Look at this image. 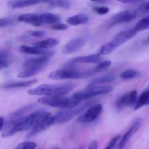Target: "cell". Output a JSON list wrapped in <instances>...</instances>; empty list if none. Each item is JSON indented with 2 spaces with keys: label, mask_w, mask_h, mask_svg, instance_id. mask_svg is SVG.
<instances>
[{
  "label": "cell",
  "mask_w": 149,
  "mask_h": 149,
  "mask_svg": "<svg viewBox=\"0 0 149 149\" xmlns=\"http://www.w3.org/2000/svg\"><path fill=\"white\" fill-rule=\"evenodd\" d=\"M45 112L46 111L43 110L38 111L29 115L22 116L16 120L7 122L6 130L2 133V136L4 138H8L13 136L17 132L31 129L32 127L43 116Z\"/></svg>",
  "instance_id": "obj_1"
},
{
  "label": "cell",
  "mask_w": 149,
  "mask_h": 149,
  "mask_svg": "<svg viewBox=\"0 0 149 149\" xmlns=\"http://www.w3.org/2000/svg\"><path fill=\"white\" fill-rule=\"evenodd\" d=\"M77 84L74 83H63L57 84H41L35 88L28 90L30 95L60 96L64 95L74 90Z\"/></svg>",
  "instance_id": "obj_2"
},
{
  "label": "cell",
  "mask_w": 149,
  "mask_h": 149,
  "mask_svg": "<svg viewBox=\"0 0 149 149\" xmlns=\"http://www.w3.org/2000/svg\"><path fill=\"white\" fill-rule=\"evenodd\" d=\"M94 72L91 71H80L74 67V64L68 62L65 64L63 69L56 70L48 75V78L52 80H63V79H84L93 75Z\"/></svg>",
  "instance_id": "obj_3"
},
{
  "label": "cell",
  "mask_w": 149,
  "mask_h": 149,
  "mask_svg": "<svg viewBox=\"0 0 149 149\" xmlns=\"http://www.w3.org/2000/svg\"><path fill=\"white\" fill-rule=\"evenodd\" d=\"M37 102L41 104L50 107L61 108V109H71L76 107L81 103V100L74 98V97L60 96H45L38 99Z\"/></svg>",
  "instance_id": "obj_4"
},
{
  "label": "cell",
  "mask_w": 149,
  "mask_h": 149,
  "mask_svg": "<svg viewBox=\"0 0 149 149\" xmlns=\"http://www.w3.org/2000/svg\"><path fill=\"white\" fill-rule=\"evenodd\" d=\"M95 103V100H89L82 104L78 105L76 107L71 108V109H65V110L61 111L54 116V124L61 125V124L68 122L74 116L82 113L86 109H88L90 106L94 105Z\"/></svg>",
  "instance_id": "obj_5"
},
{
  "label": "cell",
  "mask_w": 149,
  "mask_h": 149,
  "mask_svg": "<svg viewBox=\"0 0 149 149\" xmlns=\"http://www.w3.org/2000/svg\"><path fill=\"white\" fill-rule=\"evenodd\" d=\"M113 90V87L111 85H97L93 87H87L84 90L77 92L73 95L74 98L79 100H89L95 96L101 95L108 94Z\"/></svg>",
  "instance_id": "obj_6"
},
{
  "label": "cell",
  "mask_w": 149,
  "mask_h": 149,
  "mask_svg": "<svg viewBox=\"0 0 149 149\" xmlns=\"http://www.w3.org/2000/svg\"><path fill=\"white\" fill-rule=\"evenodd\" d=\"M54 124V116L47 112H45L43 116L36 122L34 125L31 127V130L28 135V138H31L37 135L39 132H42L47 128L50 127Z\"/></svg>",
  "instance_id": "obj_7"
},
{
  "label": "cell",
  "mask_w": 149,
  "mask_h": 149,
  "mask_svg": "<svg viewBox=\"0 0 149 149\" xmlns=\"http://www.w3.org/2000/svg\"><path fill=\"white\" fill-rule=\"evenodd\" d=\"M103 111V106L101 104H95L90 106L86 112L79 115L77 121L81 123H90L95 120Z\"/></svg>",
  "instance_id": "obj_8"
},
{
  "label": "cell",
  "mask_w": 149,
  "mask_h": 149,
  "mask_svg": "<svg viewBox=\"0 0 149 149\" xmlns=\"http://www.w3.org/2000/svg\"><path fill=\"white\" fill-rule=\"evenodd\" d=\"M136 34L137 32L135 31L134 29H130L126 31H123L118 33L111 42H108V43L111 47L113 50H114L116 48L122 46L125 42H127L130 39H132V37H134Z\"/></svg>",
  "instance_id": "obj_9"
},
{
  "label": "cell",
  "mask_w": 149,
  "mask_h": 149,
  "mask_svg": "<svg viewBox=\"0 0 149 149\" xmlns=\"http://www.w3.org/2000/svg\"><path fill=\"white\" fill-rule=\"evenodd\" d=\"M47 65V63H32L23 65L24 66V69L18 73L17 77L20 79L30 78V77H33V76L36 75V74H39L41 71H43L46 68Z\"/></svg>",
  "instance_id": "obj_10"
},
{
  "label": "cell",
  "mask_w": 149,
  "mask_h": 149,
  "mask_svg": "<svg viewBox=\"0 0 149 149\" xmlns=\"http://www.w3.org/2000/svg\"><path fill=\"white\" fill-rule=\"evenodd\" d=\"M141 125H142V120H141V119H137L136 120L134 121L132 125H131L130 129L127 130V132L124 135V136L122 137V139L119 141V148H122L128 143V142L130 141L131 138H132V137L135 135V133L139 130Z\"/></svg>",
  "instance_id": "obj_11"
},
{
  "label": "cell",
  "mask_w": 149,
  "mask_h": 149,
  "mask_svg": "<svg viewBox=\"0 0 149 149\" xmlns=\"http://www.w3.org/2000/svg\"><path fill=\"white\" fill-rule=\"evenodd\" d=\"M84 43H85V40L82 37H77L75 38V39H71L64 47L62 50V52L65 54V55H69V54L74 53V52H77L79 49H81L84 46Z\"/></svg>",
  "instance_id": "obj_12"
},
{
  "label": "cell",
  "mask_w": 149,
  "mask_h": 149,
  "mask_svg": "<svg viewBox=\"0 0 149 149\" xmlns=\"http://www.w3.org/2000/svg\"><path fill=\"white\" fill-rule=\"evenodd\" d=\"M134 19H135V17L132 14V12L130 11V10H125V11L120 12V13L113 15L111 19L110 24L109 26L111 27V26L120 24V23H127V22L131 21Z\"/></svg>",
  "instance_id": "obj_13"
},
{
  "label": "cell",
  "mask_w": 149,
  "mask_h": 149,
  "mask_svg": "<svg viewBox=\"0 0 149 149\" xmlns=\"http://www.w3.org/2000/svg\"><path fill=\"white\" fill-rule=\"evenodd\" d=\"M19 50H20V52H23L24 54L38 55V56H41V55H51V56H53L54 54H55V51L41 49V48L37 47L36 46L30 47L23 45V46L20 47Z\"/></svg>",
  "instance_id": "obj_14"
},
{
  "label": "cell",
  "mask_w": 149,
  "mask_h": 149,
  "mask_svg": "<svg viewBox=\"0 0 149 149\" xmlns=\"http://www.w3.org/2000/svg\"><path fill=\"white\" fill-rule=\"evenodd\" d=\"M103 61L102 56H100L97 54L96 55H90L86 56H80L74 58L69 61L71 63H92L98 64Z\"/></svg>",
  "instance_id": "obj_15"
},
{
  "label": "cell",
  "mask_w": 149,
  "mask_h": 149,
  "mask_svg": "<svg viewBox=\"0 0 149 149\" xmlns=\"http://www.w3.org/2000/svg\"><path fill=\"white\" fill-rule=\"evenodd\" d=\"M35 106H35V104H33V103H31V104H29L27 105V106H23V107L15 111L14 112L10 113V116H9V119L7 120V122H12V121L16 120V119H19V118L22 117V116H24L25 115L27 114L29 112H30L32 109H33V108H34Z\"/></svg>",
  "instance_id": "obj_16"
},
{
  "label": "cell",
  "mask_w": 149,
  "mask_h": 149,
  "mask_svg": "<svg viewBox=\"0 0 149 149\" xmlns=\"http://www.w3.org/2000/svg\"><path fill=\"white\" fill-rule=\"evenodd\" d=\"M17 20L23 23H30L34 26H40L42 24L39 22V15L35 13H27L23 14L17 17Z\"/></svg>",
  "instance_id": "obj_17"
},
{
  "label": "cell",
  "mask_w": 149,
  "mask_h": 149,
  "mask_svg": "<svg viewBox=\"0 0 149 149\" xmlns=\"http://www.w3.org/2000/svg\"><path fill=\"white\" fill-rule=\"evenodd\" d=\"M42 2H43V0H13L9 3V5L12 8L17 9L35 5Z\"/></svg>",
  "instance_id": "obj_18"
},
{
  "label": "cell",
  "mask_w": 149,
  "mask_h": 149,
  "mask_svg": "<svg viewBox=\"0 0 149 149\" xmlns=\"http://www.w3.org/2000/svg\"><path fill=\"white\" fill-rule=\"evenodd\" d=\"M38 82L37 79H32L29 80V81H18V82H13L9 83V84H5L3 86L4 89H17V88H25V87H31V86L34 85L35 84Z\"/></svg>",
  "instance_id": "obj_19"
},
{
  "label": "cell",
  "mask_w": 149,
  "mask_h": 149,
  "mask_svg": "<svg viewBox=\"0 0 149 149\" xmlns=\"http://www.w3.org/2000/svg\"><path fill=\"white\" fill-rule=\"evenodd\" d=\"M89 21L88 16L84 14H78L68 17L67 22L71 26H79L87 23Z\"/></svg>",
  "instance_id": "obj_20"
},
{
  "label": "cell",
  "mask_w": 149,
  "mask_h": 149,
  "mask_svg": "<svg viewBox=\"0 0 149 149\" xmlns=\"http://www.w3.org/2000/svg\"><path fill=\"white\" fill-rule=\"evenodd\" d=\"M61 20L59 16L52 13H45L39 15V22L41 24H55Z\"/></svg>",
  "instance_id": "obj_21"
},
{
  "label": "cell",
  "mask_w": 149,
  "mask_h": 149,
  "mask_svg": "<svg viewBox=\"0 0 149 149\" xmlns=\"http://www.w3.org/2000/svg\"><path fill=\"white\" fill-rule=\"evenodd\" d=\"M149 103V90L147 87L146 90H144L139 96L138 99H137L136 103H135L134 109L135 110H138L140 108L143 107L148 105Z\"/></svg>",
  "instance_id": "obj_22"
},
{
  "label": "cell",
  "mask_w": 149,
  "mask_h": 149,
  "mask_svg": "<svg viewBox=\"0 0 149 149\" xmlns=\"http://www.w3.org/2000/svg\"><path fill=\"white\" fill-rule=\"evenodd\" d=\"M58 44H59V40L58 39L49 38V39H45V40L37 42V43L35 44V46L41 48V49H48L55 47L57 45H58Z\"/></svg>",
  "instance_id": "obj_23"
},
{
  "label": "cell",
  "mask_w": 149,
  "mask_h": 149,
  "mask_svg": "<svg viewBox=\"0 0 149 149\" xmlns=\"http://www.w3.org/2000/svg\"><path fill=\"white\" fill-rule=\"evenodd\" d=\"M115 79V76L113 74H106V75L101 76L93 80L89 83L87 87H93V86L101 85V84H105V83L111 82Z\"/></svg>",
  "instance_id": "obj_24"
},
{
  "label": "cell",
  "mask_w": 149,
  "mask_h": 149,
  "mask_svg": "<svg viewBox=\"0 0 149 149\" xmlns=\"http://www.w3.org/2000/svg\"><path fill=\"white\" fill-rule=\"evenodd\" d=\"M43 2L52 7H60L65 10H68L71 8V5L69 0H43Z\"/></svg>",
  "instance_id": "obj_25"
},
{
  "label": "cell",
  "mask_w": 149,
  "mask_h": 149,
  "mask_svg": "<svg viewBox=\"0 0 149 149\" xmlns=\"http://www.w3.org/2000/svg\"><path fill=\"white\" fill-rule=\"evenodd\" d=\"M148 1H146V2L141 4L135 11L132 12L135 19L141 17V16L144 15L148 13Z\"/></svg>",
  "instance_id": "obj_26"
},
{
  "label": "cell",
  "mask_w": 149,
  "mask_h": 149,
  "mask_svg": "<svg viewBox=\"0 0 149 149\" xmlns=\"http://www.w3.org/2000/svg\"><path fill=\"white\" fill-rule=\"evenodd\" d=\"M149 28V17H143V19H141L139 22H138L136 25H135V31L138 33V32L146 30Z\"/></svg>",
  "instance_id": "obj_27"
},
{
  "label": "cell",
  "mask_w": 149,
  "mask_h": 149,
  "mask_svg": "<svg viewBox=\"0 0 149 149\" xmlns=\"http://www.w3.org/2000/svg\"><path fill=\"white\" fill-rule=\"evenodd\" d=\"M140 75H141V73H140L139 71L134 69H129L122 72V74H121L120 77L122 79H123L128 80L136 78V77H139Z\"/></svg>",
  "instance_id": "obj_28"
},
{
  "label": "cell",
  "mask_w": 149,
  "mask_h": 149,
  "mask_svg": "<svg viewBox=\"0 0 149 149\" xmlns=\"http://www.w3.org/2000/svg\"><path fill=\"white\" fill-rule=\"evenodd\" d=\"M116 106L118 109H122L123 108L128 106V93L123 95L117 100Z\"/></svg>",
  "instance_id": "obj_29"
},
{
  "label": "cell",
  "mask_w": 149,
  "mask_h": 149,
  "mask_svg": "<svg viewBox=\"0 0 149 149\" xmlns=\"http://www.w3.org/2000/svg\"><path fill=\"white\" fill-rule=\"evenodd\" d=\"M111 65V61H102L101 62L99 63L98 65H97L96 68H95L93 70L94 74H96V73H99L100 71H103L104 69L107 68L108 67H109Z\"/></svg>",
  "instance_id": "obj_30"
},
{
  "label": "cell",
  "mask_w": 149,
  "mask_h": 149,
  "mask_svg": "<svg viewBox=\"0 0 149 149\" xmlns=\"http://www.w3.org/2000/svg\"><path fill=\"white\" fill-rule=\"evenodd\" d=\"M137 99H138V91L137 90H132L130 93H128V106L134 107L136 103Z\"/></svg>",
  "instance_id": "obj_31"
},
{
  "label": "cell",
  "mask_w": 149,
  "mask_h": 149,
  "mask_svg": "<svg viewBox=\"0 0 149 149\" xmlns=\"http://www.w3.org/2000/svg\"><path fill=\"white\" fill-rule=\"evenodd\" d=\"M36 143L31 141H26L17 145L14 149H36Z\"/></svg>",
  "instance_id": "obj_32"
},
{
  "label": "cell",
  "mask_w": 149,
  "mask_h": 149,
  "mask_svg": "<svg viewBox=\"0 0 149 149\" xmlns=\"http://www.w3.org/2000/svg\"><path fill=\"white\" fill-rule=\"evenodd\" d=\"M15 24V21L10 17H4L0 18V28L7 27V26H13Z\"/></svg>",
  "instance_id": "obj_33"
},
{
  "label": "cell",
  "mask_w": 149,
  "mask_h": 149,
  "mask_svg": "<svg viewBox=\"0 0 149 149\" xmlns=\"http://www.w3.org/2000/svg\"><path fill=\"white\" fill-rule=\"evenodd\" d=\"M120 136L119 135H117V136L114 137L113 138H112L111 141L109 142V143L108 144L107 146L105 148V149H113L115 148V146H116L117 143L119 142V140H120Z\"/></svg>",
  "instance_id": "obj_34"
},
{
  "label": "cell",
  "mask_w": 149,
  "mask_h": 149,
  "mask_svg": "<svg viewBox=\"0 0 149 149\" xmlns=\"http://www.w3.org/2000/svg\"><path fill=\"white\" fill-rule=\"evenodd\" d=\"M93 10L95 13H97V14L99 15H106L110 11L109 7H93Z\"/></svg>",
  "instance_id": "obj_35"
},
{
  "label": "cell",
  "mask_w": 149,
  "mask_h": 149,
  "mask_svg": "<svg viewBox=\"0 0 149 149\" xmlns=\"http://www.w3.org/2000/svg\"><path fill=\"white\" fill-rule=\"evenodd\" d=\"M52 29L53 30H56V31H64L66 30V29H68V26L67 25L64 24V23H55V24H52Z\"/></svg>",
  "instance_id": "obj_36"
},
{
  "label": "cell",
  "mask_w": 149,
  "mask_h": 149,
  "mask_svg": "<svg viewBox=\"0 0 149 149\" xmlns=\"http://www.w3.org/2000/svg\"><path fill=\"white\" fill-rule=\"evenodd\" d=\"M28 33L36 38H42L45 36V32L43 31H29Z\"/></svg>",
  "instance_id": "obj_37"
},
{
  "label": "cell",
  "mask_w": 149,
  "mask_h": 149,
  "mask_svg": "<svg viewBox=\"0 0 149 149\" xmlns=\"http://www.w3.org/2000/svg\"><path fill=\"white\" fill-rule=\"evenodd\" d=\"M10 64H11L10 59H3V58H0V70L7 68V67L10 66Z\"/></svg>",
  "instance_id": "obj_38"
},
{
  "label": "cell",
  "mask_w": 149,
  "mask_h": 149,
  "mask_svg": "<svg viewBox=\"0 0 149 149\" xmlns=\"http://www.w3.org/2000/svg\"><path fill=\"white\" fill-rule=\"evenodd\" d=\"M0 58H3V59H10L11 58V54L7 49H0Z\"/></svg>",
  "instance_id": "obj_39"
},
{
  "label": "cell",
  "mask_w": 149,
  "mask_h": 149,
  "mask_svg": "<svg viewBox=\"0 0 149 149\" xmlns=\"http://www.w3.org/2000/svg\"><path fill=\"white\" fill-rule=\"evenodd\" d=\"M87 149H97V141L93 140L89 144L88 148Z\"/></svg>",
  "instance_id": "obj_40"
},
{
  "label": "cell",
  "mask_w": 149,
  "mask_h": 149,
  "mask_svg": "<svg viewBox=\"0 0 149 149\" xmlns=\"http://www.w3.org/2000/svg\"><path fill=\"white\" fill-rule=\"evenodd\" d=\"M117 1L122 3H135L140 1V0H117Z\"/></svg>",
  "instance_id": "obj_41"
},
{
  "label": "cell",
  "mask_w": 149,
  "mask_h": 149,
  "mask_svg": "<svg viewBox=\"0 0 149 149\" xmlns=\"http://www.w3.org/2000/svg\"><path fill=\"white\" fill-rule=\"evenodd\" d=\"M4 118L0 116V131L3 129L4 127Z\"/></svg>",
  "instance_id": "obj_42"
},
{
  "label": "cell",
  "mask_w": 149,
  "mask_h": 149,
  "mask_svg": "<svg viewBox=\"0 0 149 149\" xmlns=\"http://www.w3.org/2000/svg\"><path fill=\"white\" fill-rule=\"evenodd\" d=\"M92 1H96V2H106V0H91Z\"/></svg>",
  "instance_id": "obj_43"
},
{
  "label": "cell",
  "mask_w": 149,
  "mask_h": 149,
  "mask_svg": "<svg viewBox=\"0 0 149 149\" xmlns=\"http://www.w3.org/2000/svg\"><path fill=\"white\" fill-rule=\"evenodd\" d=\"M77 149H84V147L83 146H81L79 147V148H77Z\"/></svg>",
  "instance_id": "obj_44"
},
{
  "label": "cell",
  "mask_w": 149,
  "mask_h": 149,
  "mask_svg": "<svg viewBox=\"0 0 149 149\" xmlns=\"http://www.w3.org/2000/svg\"><path fill=\"white\" fill-rule=\"evenodd\" d=\"M56 149H58V148H56Z\"/></svg>",
  "instance_id": "obj_45"
}]
</instances>
